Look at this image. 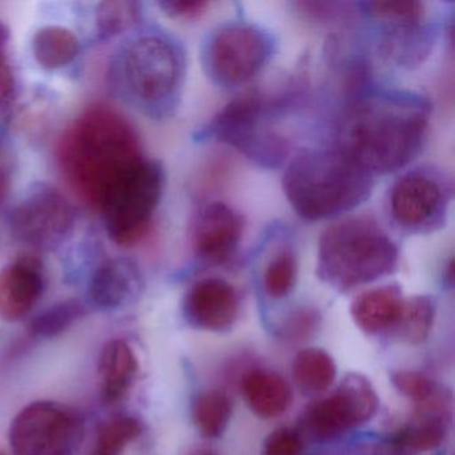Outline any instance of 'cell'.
Returning a JSON list of instances; mask_svg holds the SVG:
<instances>
[{"label": "cell", "instance_id": "obj_15", "mask_svg": "<svg viewBox=\"0 0 455 455\" xmlns=\"http://www.w3.org/2000/svg\"><path fill=\"white\" fill-rule=\"evenodd\" d=\"M143 279L137 265L127 259H111L103 263L92 276L90 297L98 307L116 310L138 299Z\"/></svg>", "mask_w": 455, "mask_h": 455}, {"label": "cell", "instance_id": "obj_10", "mask_svg": "<svg viewBox=\"0 0 455 455\" xmlns=\"http://www.w3.org/2000/svg\"><path fill=\"white\" fill-rule=\"evenodd\" d=\"M450 201L451 188L446 177L427 167L399 177L388 196L393 220L412 233H428L443 226Z\"/></svg>", "mask_w": 455, "mask_h": 455}, {"label": "cell", "instance_id": "obj_34", "mask_svg": "<svg viewBox=\"0 0 455 455\" xmlns=\"http://www.w3.org/2000/svg\"><path fill=\"white\" fill-rule=\"evenodd\" d=\"M300 12L306 17L314 20H332L343 17L347 12L348 4H319V2H306V4H298Z\"/></svg>", "mask_w": 455, "mask_h": 455}, {"label": "cell", "instance_id": "obj_14", "mask_svg": "<svg viewBox=\"0 0 455 455\" xmlns=\"http://www.w3.org/2000/svg\"><path fill=\"white\" fill-rule=\"evenodd\" d=\"M185 313L199 329L222 331L238 318V292L225 279H202L186 295Z\"/></svg>", "mask_w": 455, "mask_h": 455}, {"label": "cell", "instance_id": "obj_33", "mask_svg": "<svg viewBox=\"0 0 455 455\" xmlns=\"http://www.w3.org/2000/svg\"><path fill=\"white\" fill-rule=\"evenodd\" d=\"M319 315L314 308H299L290 314L283 324L284 334L291 339H305L315 330Z\"/></svg>", "mask_w": 455, "mask_h": 455}, {"label": "cell", "instance_id": "obj_16", "mask_svg": "<svg viewBox=\"0 0 455 455\" xmlns=\"http://www.w3.org/2000/svg\"><path fill=\"white\" fill-rule=\"evenodd\" d=\"M44 278L36 266L15 263L0 270V319L17 322L25 318L41 298Z\"/></svg>", "mask_w": 455, "mask_h": 455}, {"label": "cell", "instance_id": "obj_29", "mask_svg": "<svg viewBox=\"0 0 455 455\" xmlns=\"http://www.w3.org/2000/svg\"><path fill=\"white\" fill-rule=\"evenodd\" d=\"M84 313V306L78 300L58 303L31 322V331L39 337H57L78 321Z\"/></svg>", "mask_w": 455, "mask_h": 455}, {"label": "cell", "instance_id": "obj_26", "mask_svg": "<svg viewBox=\"0 0 455 455\" xmlns=\"http://www.w3.org/2000/svg\"><path fill=\"white\" fill-rule=\"evenodd\" d=\"M297 273V257L292 250L283 249L276 252L263 273V287L268 297L273 299L287 297L294 289Z\"/></svg>", "mask_w": 455, "mask_h": 455}, {"label": "cell", "instance_id": "obj_11", "mask_svg": "<svg viewBox=\"0 0 455 455\" xmlns=\"http://www.w3.org/2000/svg\"><path fill=\"white\" fill-rule=\"evenodd\" d=\"M378 407L379 399L371 382L362 374L350 372L334 394L308 410L306 425L315 438H335L369 422L377 414Z\"/></svg>", "mask_w": 455, "mask_h": 455}, {"label": "cell", "instance_id": "obj_17", "mask_svg": "<svg viewBox=\"0 0 455 455\" xmlns=\"http://www.w3.org/2000/svg\"><path fill=\"white\" fill-rule=\"evenodd\" d=\"M401 287L396 284L367 290L354 299L351 315L367 334L388 331L398 319L403 305Z\"/></svg>", "mask_w": 455, "mask_h": 455}, {"label": "cell", "instance_id": "obj_30", "mask_svg": "<svg viewBox=\"0 0 455 455\" xmlns=\"http://www.w3.org/2000/svg\"><path fill=\"white\" fill-rule=\"evenodd\" d=\"M140 20V6L134 2H105L97 12L100 36H114L132 28Z\"/></svg>", "mask_w": 455, "mask_h": 455}, {"label": "cell", "instance_id": "obj_9", "mask_svg": "<svg viewBox=\"0 0 455 455\" xmlns=\"http://www.w3.org/2000/svg\"><path fill=\"white\" fill-rule=\"evenodd\" d=\"M81 434V423L68 407L38 401L12 419L9 441L14 455H73Z\"/></svg>", "mask_w": 455, "mask_h": 455}, {"label": "cell", "instance_id": "obj_28", "mask_svg": "<svg viewBox=\"0 0 455 455\" xmlns=\"http://www.w3.org/2000/svg\"><path fill=\"white\" fill-rule=\"evenodd\" d=\"M450 420L415 419L398 435V443L412 451L427 452L438 449L446 439Z\"/></svg>", "mask_w": 455, "mask_h": 455}, {"label": "cell", "instance_id": "obj_3", "mask_svg": "<svg viewBox=\"0 0 455 455\" xmlns=\"http://www.w3.org/2000/svg\"><path fill=\"white\" fill-rule=\"evenodd\" d=\"M374 177L334 148L298 154L283 174V191L292 210L306 220L345 214L367 201Z\"/></svg>", "mask_w": 455, "mask_h": 455}, {"label": "cell", "instance_id": "obj_27", "mask_svg": "<svg viewBox=\"0 0 455 455\" xmlns=\"http://www.w3.org/2000/svg\"><path fill=\"white\" fill-rule=\"evenodd\" d=\"M140 423L135 418L119 417L103 426L90 455H121L124 447L140 435Z\"/></svg>", "mask_w": 455, "mask_h": 455}, {"label": "cell", "instance_id": "obj_24", "mask_svg": "<svg viewBox=\"0 0 455 455\" xmlns=\"http://www.w3.org/2000/svg\"><path fill=\"white\" fill-rule=\"evenodd\" d=\"M233 414V404L228 394L209 390L198 396L194 404V420L202 435L218 438L228 427Z\"/></svg>", "mask_w": 455, "mask_h": 455}, {"label": "cell", "instance_id": "obj_35", "mask_svg": "<svg viewBox=\"0 0 455 455\" xmlns=\"http://www.w3.org/2000/svg\"><path fill=\"white\" fill-rule=\"evenodd\" d=\"M209 4L202 0H169V2H162L161 7L172 17L185 18V20H191V18L198 17L204 10L207 9Z\"/></svg>", "mask_w": 455, "mask_h": 455}, {"label": "cell", "instance_id": "obj_6", "mask_svg": "<svg viewBox=\"0 0 455 455\" xmlns=\"http://www.w3.org/2000/svg\"><path fill=\"white\" fill-rule=\"evenodd\" d=\"M164 186V169L156 162L143 159L124 175L100 209L114 242L121 246H132L145 238L161 201Z\"/></svg>", "mask_w": 455, "mask_h": 455}, {"label": "cell", "instance_id": "obj_25", "mask_svg": "<svg viewBox=\"0 0 455 455\" xmlns=\"http://www.w3.org/2000/svg\"><path fill=\"white\" fill-rule=\"evenodd\" d=\"M367 14L383 28H406L425 22V4L415 0H391L364 4Z\"/></svg>", "mask_w": 455, "mask_h": 455}, {"label": "cell", "instance_id": "obj_31", "mask_svg": "<svg viewBox=\"0 0 455 455\" xmlns=\"http://www.w3.org/2000/svg\"><path fill=\"white\" fill-rule=\"evenodd\" d=\"M391 380L399 393L414 401L415 404L425 403L439 390L433 379L426 377L422 372L412 371V370H399L393 372Z\"/></svg>", "mask_w": 455, "mask_h": 455}, {"label": "cell", "instance_id": "obj_12", "mask_svg": "<svg viewBox=\"0 0 455 455\" xmlns=\"http://www.w3.org/2000/svg\"><path fill=\"white\" fill-rule=\"evenodd\" d=\"M10 223L14 235L25 243L52 247L70 234L74 212L60 194L39 190L18 204Z\"/></svg>", "mask_w": 455, "mask_h": 455}, {"label": "cell", "instance_id": "obj_22", "mask_svg": "<svg viewBox=\"0 0 455 455\" xmlns=\"http://www.w3.org/2000/svg\"><path fill=\"white\" fill-rule=\"evenodd\" d=\"M78 52V39L68 28L47 26L34 36V57L36 62L47 70H57L68 66L73 62Z\"/></svg>", "mask_w": 455, "mask_h": 455}, {"label": "cell", "instance_id": "obj_38", "mask_svg": "<svg viewBox=\"0 0 455 455\" xmlns=\"http://www.w3.org/2000/svg\"><path fill=\"white\" fill-rule=\"evenodd\" d=\"M190 455H218L215 452L210 451V450H198V451L193 452Z\"/></svg>", "mask_w": 455, "mask_h": 455}, {"label": "cell", "instance_id": "obj_32", "mask_svg": "<svg viewBox=\"0 0 455 455\" xmlns=\"http://www.w3.org/2000/svg\"><path fill=\"white\" fill-rule=\"evenodd\" d=\"M302 438L297 431L289 427L278 428L267 436L263 455H300Z\"/></svg>", "mask_w": 455, "mask_h": 455}, {"label": "cell", "instance_id": "obj_36", "mask_svg": "<svg viewBox=\"0 0 455 455\" xmlns=\"http://www.w3.org/2000/svg\"><path fill=\"white\" fill-rule=\"evenodd\" d=\"M12 90H14V76H12V68L4 55L0 54V105L10 100Z\"/></svg>", "mask_w": 455, "mask_h": 455}, {"label": "cell", "instance_id": "obj_1", "mask_svg": "<svg viewBox=\"0 0 455 455\" xmlns=\"http://www.w3.org/2000/svg\"><path fill=\"white\" fill-rule=\"evenodd\" d=\"M431 106L410 92H374L353 100L338 127V150L370 175L399 172L419 154Z\"/></svg>", "mask_w": 455, "mask_h": 455}, {"label": "cell", "instance_id": "obj_37", "mask_svg": "<svg viewBox=\"0 0 455 455\" xmlns=\"http://www.w3.org/2000/svg\"><path fill=\"white\" fill-rule=\"evenodd\" d=\"M7 191H9V175H7L6 170L0 166V202L4 201Z\"/></svg>", "mask_w": 455, "mask_h": 455}, {"label": "cell", "instance_id": "obj_13", "mask_svg": "<svg viewBox=\"0 0 455 455\" xmlns=\"http://www.w3.org/2000/svg\"><path fill=\"white\" fill-rule=\"evenodd\" d=\"M242 234L243 220L239 212L223 202H210L194 220L191 243L201 259L220 265L234 254Z\"/></svg>", "mask_w": 455, "mask_h": 455}, {"label": "cell", "instance_id": "obj_8", "mask_svg": "<svg viewBox=\"0 0 455 455\" xmlns=\"http://www.w3.org/2000/svg\"><path fill=\"white\" fill-rule=\"evenodd\" d=\"M124 74L127 87L138 100L161 105L172 100L182 84V54L164 36H145L127 49Z\"/></svg>", "mask_w": 455, "mask_h": 455}, {"label": "cell", "instance_id": "obj_19", "mask_svg": "<svg viewBox=\"0 0 455 455\" xmlns=\"http://www.w3.org/2000/svg\"><path fill=\"white\" fill-rule=\"evenodd\" d=\"M242 391L250 409L260 418L279 417L291 404L289 383L270 370H250L242 379Z\"/></svg>", "mask_w": 455, "mask_h": 455}, {"label": "cell", "instance_id": "obj_5", "mask_svg": "<svg viewBox=\"0 0 455 455\" xmlns=\"http://www.w3.org/2000/svg\"><path fill=\"white\" fill-rule=\"evenodd\" d=\"M287 105L283 92L267 95L258 89L247 90L214 116L201 137L215 138L262 166H279L289 156L290 142L270 129L267 121Z\"/></svg>", "mask_w": 455, "mask_h": 455}, {"label": "cell", "instance_id": "obj_39", "mask_svg": "<svg viewBox=\"0 0 455 455\" xmlns=\"http://www.w3.org/2000/svg\"><path fill=\"white\" fill-rule=\"evenodd\" d=\"M0 455H4V452H0Z\"/></svg>", "mask_w": 455, "mask_h": 455}, {"label": "cell", "instance_id": "obj_7", "mask_svg": "<svg viewBox=\"0 0 455 455\" xmlns=\"http://www.w3.org/2000/svg\"><path fill=\"white\" fill-rule=\"evenodd\" d=\"M274 54L270 33L251 23L220 26L204 44V66L210 78L222 87H235L251 81Z\"/></svg>", "mask_w": 455, "mask_h": 455}, {"label": "cell", "instance_id": "obj_4", "mask_svg": "<svg viewBox=\"0 0 455 455\" xmlns=\"http://www.w3.org/2000/svg\"><path fill=\"white\" fill-rule=\"evenodd\" d=\"M398 260V246L375 220L347 218L322 233L316 275L329 286L348 291L394 273Z\"/></svg>", "mask_w": 455, "mask_h": 455}, {"label": "cell", "instance_id": "obj_18", "mask_svg": "<svg viewBox=\"0 0 455 455\" xmlns=\"http://www.w3.org/2000/svg\"><path fill=\"white\" fill-rule=\"evenodd\" d=\"M98 369L102 398L108 403H116L124 398L137 377V355L124 340H108L100 351Z\"/></svg>", "mask_w": 455, "mask_h": 455}, {"label": "cell", "instance_id": "obj_21", "mask_svg": "<svg viewBox=\"0 0 455 455\" xmlns=\"http://www.w3.org/2000/svg\"><path fill=\"white\" fill-rule=\"evenodd\" d=\"M292 377L306 393H323L337 378L334 359L321 348H305L295 355Z\"/></svg>", "mask_w": 455, "mask_h": 455}, {"label": "cell", "instance_id": "obj_20", "mask_svg": "<svg viewBox=\"0 0 455 455\" xmlns=\"http://www.w3.org/2000/svg\"><path fill=\"white\" fill-rule=\"evenodd\" d=\"M435 34L428 26L383 28L379 52L385 60L399 68H412L422 65L430 55Z\"/></svg>", "mask_w": 455, "mask_h": 455}, {"label": "cell", "instance_id": "obj_2", "mask_svg": "<svg viewBox=\"0 0 455 455\" xmlns=\"http://www.w3.org/2000/svg\"><path fill=\"white\" fill-rule=\"evenodd\" d=\"M58 156L71 188L100 210L124 175L143 161L137 132L108 106L90 108L66 132Z\"/></svg>", "mask_w": 455, "mask_h": 455}, {"label": "cell", "instance_id": "obj_23", "mask_svg": "<svg viewBox=\"0 0 455 455\" xmlns=\"http://www.w3.org/2000/svg\"><path fill=\"white\" fill-rule=\"evenodd\" d=\"M435 319V305L427 295L404 298L401 313L394 326L388 331L402 342L419 345L430 334Z\"/></svg>", "mask_w": 455, "mask_h": 455}]
</instances>
